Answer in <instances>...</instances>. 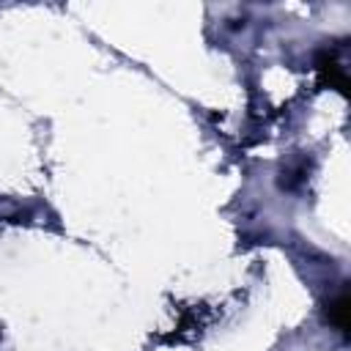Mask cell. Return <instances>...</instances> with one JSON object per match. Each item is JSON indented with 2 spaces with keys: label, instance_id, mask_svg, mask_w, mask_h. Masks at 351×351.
I'll list each match as a JSON object with an SVG mask.
<instances>
[{
  "label": "cell",
  "instance_id": "cell-1",
  "mask_svg": "<svg viewBox=\"0 0 351 351\" xmlns=\"http://www.w3.org/2000/svg\"><path fill=\"white\" fill-rule=\"evenodd\" d=\"M346 315H348V296L346 293H340V299L332 304V310H329V321L346 335L348 332V321H346Z\"/></svg>",
  "mask_w": 351,
  "mask_h": 351
}]
</instances>
